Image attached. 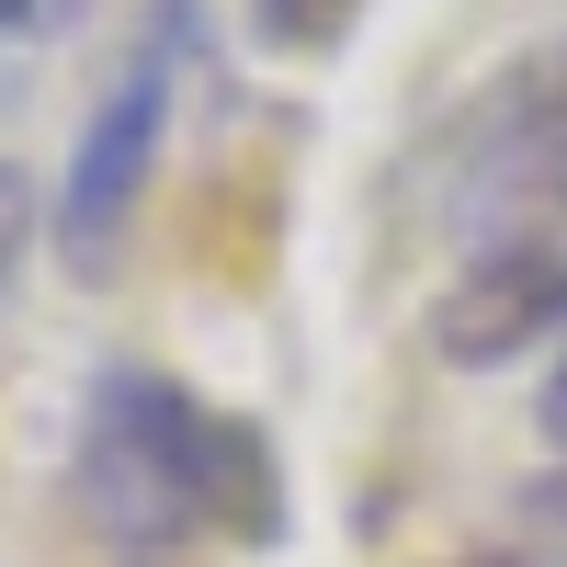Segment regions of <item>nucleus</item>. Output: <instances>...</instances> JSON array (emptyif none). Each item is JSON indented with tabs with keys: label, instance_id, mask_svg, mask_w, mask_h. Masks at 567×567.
I'll list each match as a JSON object with an SVG mask.
<instances>
[{
	"label": "nucleus",
	"instance_id": "obj_1",
	"mask_svg": "<svg viewBox=\"0 0 567 567\" xmlns=\"http://www.w3.org/2000/svg\"><path fill=\"white\" fill-rule=\"evenodd\" d=\"M69 511L125 556L182 545H284L296 477L250 409H216L171 363H103L69 443Z\"/></svg>",
	"mask_w": 567,
	"mask_h": 567
},
{
	"label": "nucleus",
	"instance_id": "obj_2",
	"mask_svg": "<svg viewBox=\"0 0 567 567\" xmlns=\"http://www.w3.org/2000/svg\"><path fill=\"white\" fill-rule=\"evenodd\" d=\"M420 205L454 250H499L567 227V45L499 58L465 103L420 136Z\"/></svg>",
	"mask_w": 567,
	"mask_h": 567
},
{
	"label": "nucleus",
	"instance_id": "obj_3",
	"mask_svg": "<svg viewBox=\"0 0 567 567\" xmlns=\"http://www.w3.org/2000/svg\"><path fill=\"white\" fill-rule=\"evenodd\" d=\"M182 45H194V0H159L148 34L114 58L103 103H91V125H80V148H69V182H58V250H69L80 284L114 272L125 227H136V205H148V182H159V136H171Z\"/></svg>",
	"mask_w": 567,
	"mask_h": 567
},
{
	"label": "nucleus",
	"instance_id": "obj_4",
	"mask_svg": "<svg viewBox=\"0 0 567 567\" xmlns=\"http://www.w3.org/2000/svg\"><path fill=\"white\" fill-rule=\"evenodd\" d=\"M545 341H567V227L465 250V272L432 296V352L454 374H499V363H523Z\"/></svg>",
	"mask_w": 567,
	"mask_h": 567
},
{
	"label": "nucleus",
	"instance_id": "obj_5",
	"mask_svg": "<svg viewBox=\"0 0 567 567\" xmlns=\"http://www.w3.org/2000/svg\"><path fill=\"white\" fill-rule=\"evenodd\" d=\"M363 12L374 0H239V34L261 58H341L363 34Z\"/></svg>",
	"mask_w": 567,
	"mask_h": 567
},
{
	"label": "nucleus",
	"instance_id": "obj_6",
	"mask_svg": "<svg viewBox=\"0 0 567 567\" xmlns=\"http://www.w3.org/2000/svg\"><path fill=\"white\" fill-rule=\"evenodd\" d=\"M23 250H34V182L0 159V296H12V272H23Z\"/></svg>",
	"mask_w": 567,
	"mask_h": 567
},
{
	"label": "nucleus",
	"instance_id": "obj_7",
	"mask_svg": "<svg viewBox=\"0 0 567 567\" xmlns=\"http://www.w3.org/2000/svg\"><path fill=\"white\" fill-rule=\"evenodd\" d=\"M91 12V0H0V34H12V45H45V34H69Z\"/></svg>",
	"mask_w": 567,
	"mask_h": 567
},
{
	"label": "nucleus",
	"instance_id": "obj_8",
	"mask_svg": "<svg viewBox=\"0 0 567 567\" xmlns=\"http://www.w3.org/2000/svg\"><path fill=\"white\" fill-rule=\"evenodd\" d=\"M534 432L567 454V363H545V386H534Z\"/></svg>",
	"mask_w": 567,
	"mask_h": 567
},
{
	"label": "nucleus",
	"instance_id": "obj_9",
	"mask_svg": "<svg viewBox=\"0 0 567 567\" xmlns=\"http://www.w3.org/2000/svg\"><path fill=\"white\" fill-rule=\"evenodd\" d=\"M534 511H567V477H556V488H534Z\"/></svg>",
	"mask_w": 567,
	"mask_h": 567
},
{
	"label": "nucleus",
	"instance_id": "obj_10",
	"mask_svg": "<svg viewBox=\"0 0 567 567\" xmlns=\"http://www.w3.org/2000/svg\"><path fill=\"white\" fill-rule=\"evenodd\" d=\"M534 567H567V556H534Z\"/></svg>",
	"mask_w": 567,
	"mask_h": 567
}]
</instances>
